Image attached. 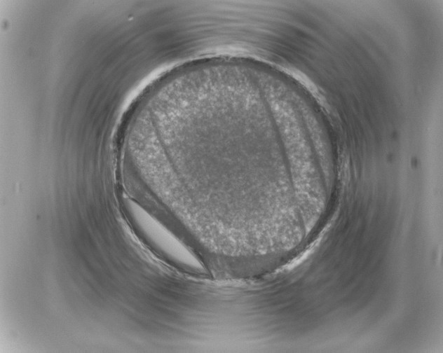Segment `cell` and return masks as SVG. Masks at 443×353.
Returning a JSON list of instances; mask_svg holds the SVG:
<instances>
[{"mask_svg":"<svg viewBox=\"0 0 443 353\" xmlns=\"http://www.w3.org/2000/svg\"><path fill=\"white\" fill-rule=\"evenodd\" d=\"M128 206L141 231L171 261L184 265L198 266L193 253L172 232L134 202L129 201Z\"/></svg>","mask_w":443,"mask_h":353,"instance_id":"cell-1","label":"cell"}]
</instances>
